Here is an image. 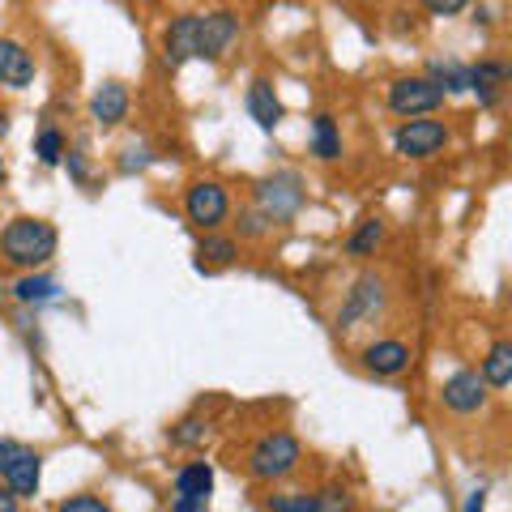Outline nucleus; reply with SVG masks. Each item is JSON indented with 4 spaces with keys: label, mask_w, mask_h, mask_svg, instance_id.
Wrapping results in <instances>:
<instances>
[{
    "label": "nucleus",
    "mask_w": 512,
    "mask_h": 512,
    "mask_svg": "<svg viewBox=\"0 0 512 512\" xmlns=\"http://www.w3.org/2000/svg\"><path fill=\"white\" fill-rule=\"evenodd\" d=\"M0 252L18 269H39L56 256V227L43 218H13L0 235Z\"/></svg>",
    "instance_id": "1"
},
{
    "label": "nucleus",
    "mask_w": 512,
    "mask_h": 512,
    "mask_svg": "<svg viewBox=\"0 0 512 512\" xmlns=\"http://www.w3.org/2000/svg\"><path fill=\"white\" fill-rule=\"evenodd\" d=\"M0 478H5V487L18 495V500L22 495H35L39 478H43V457L18 440H0Z\"/></svg>",
    "instance_id": "2"
},
{
    "label": "nucleus",
    "mask_w": 512,
    "mask_h": 512,
    "mask_svg": "<svg viewBox=\"0 0 512 512\" xmlns=\"http://www.w3.org/2000/svg\"><path fill=\"white\" fill-rule=\"evenodd\" d=\"M252 474L256 478H286L299 466V440L291 431H269L252 444Z\"/></svg>",
    "instance_id": "3"
},
{
    "label": "nucleus",
    "mask_w": 512,
    "mask_h": 512,
    "mask_svg": "<svg viewBox=\"0 0 512 512\" xmlns=\"http://www.w3.org/2000/svg\"><path fill=\"white\" fill-rule=\"evenodd\" d=\"M303 205V184L295 171H282V175H269L256 188V210H261L269 222H291Z\"/></svg>",
    "instance_id": "4"
},
{
    "label": "nucleus",
    "mask_w": 512,
    "mask_h": 512,
    "mask_svg": "<svg viewBox=\"0 0 512 512\" xmlns=\"http://www.w3.org/2000/svg\"><path fill=\"white\" fill-rule=\"evenodd\" d=\"M444 103V90L431 77H397L389 86V107L397 116H427Z\"/></svg>",
    "instance_id": "5"
},
{
    "label": "nucleus",
    "mask_w": 512,
    "mask_h": 512,
    "mask_svg": "<svg viewBox=\"0 0 512 512\" xmlns=\"http://www.w3.org/2000/svg\"><path fill=\"white\" fill-rule=\"evenodd\" d=\"M393 146L406 158H431V154H440L448 146V128L440 120H406L402 128H397Z\"/></svg>",
    "instance_id": "6"
},
{
    "label": "nucleus",
    "mask_w": 512,
    "mask_h": 512,
    "mask_svg": "<svg viewBox=\"0 0 512 512\" xmlns=\"http://www.w3.org/2000/svg\"><path fill=\"white\" fill-rule=\"evenodd\" d=\"M184 210H188V222H197V227L205 231H214L222 218H227L231 210V201H227V188L214 184V180H201V184H192L188 188V197H184Z\"/></svg>",
    "instance_id": "7"
},
{
    "label": "nucleus",
    "mask_w": 512,
    "mask_h": 512,
    "mask_svg": "<svg viewBox=\"0 0 512 512\" xmlns=\"http://www.w3.org/2000/svg\"><path fill=\"white\" fill-rule=\"evenodd\" d=\"M235 39H239V18L235 13L218 9V13H201L197 18V56L201 60H218Z\"/></svg>",
    "instance_id": "8"
},
{
    "label": "nucleus",
    "mask_w": 512,
    "mask_h": 512,
    "mask_svg": "<svg viewBox=\"0 0 512 512\" xmlns=\"http://www.w3.org/2000/svg\"><path fill=\"white\" fill-rule=\"evenodd\" d=\"M384 308V282L376 274H363L355 282V291L346 295L342 303V312H338V325L342 329H355L359 320H376V312Z\"/></svg>",
    "instance_id": "9"
},
{
    "label": "nucleus",
    "mask_w": 512,
    "mask_h": 512,
    "mask_svg": "<svg viewBox=\"0 0 512 512\" xmlns=\"http://www.w3.org/2000/svg\"><path fill=\"white\" fill-rule=\"evenodd\" d=\"M440 397H444V406L453 414H474V410L487 406V384H483L478 372H453L444 380Z\"/></svg>",
    "instance_id": "10"
},
{
    "label": "nucleus",
    "mask_w": 512,
    "mask_h": 512,
    "mask_svg": "<svg viewBox=\"0 0 512 512\" xmlns=\"http://www.w3.org/2000/svg\"><path fill=\"white\" fill-rule=\"evenodd\" d=\"M30 82H35V60H30V52L13 39H0V86L26 90Z\"/></svg>",
    "instance_id": "11"
},
{
    "label": "nucleus",
    "mask_w": 512,
    "mask_h": 512,
    "mask_svg": "<svg viewBox=\"0 0 512 512\" xmlns=\"http://www.w3.org/2000/svg\"><path fill=\"white\" fill-rule=\"evenodd\" d=\"M197 18L201 13H184V18H175L163 35V52H167V64H184L197 56Z\"/></svg>",
    "instance_id": "12"
},
{
    "label": "nucleus",
    "mask_w": 512,
    "mask_h": 512,
    "mask_svg": "<svg viewBox=\"0 0 512 512\" xmlns=\"http://www.w3.org/2000/svg\"><path fill=\"white\" fill-rule=\"evenodd\" d=\"M363 367L376 376H402L410 367V346L406 342H372L363 350Z\"/></svg>",
    "instance_id": "13"
},
{
    "label": "nucleus",
    "mask_w": 512,
    "mask_h": 512,
    "mask_svg": "<svg viewBox=\"0 0 512 512\" xmlns=\"http://www.w3.org/2000/svg\"><path fill=\"white\" fill-rule=\"evenodd\" d=\"M90 116L99 120L103 128L120 124L128 116V90L120 82H103L99 90H94V99H90Z\"/></svg>",
    "instance_id": "14"
},
{
    "label": "nucleus",
    "mask_w": 512,
    "mask_h": 512,
    "mask_svg": "<svg viewBox=\"0 0 512 512\" xmlns=\"http://www.w3.org/2000/svg\"><path fill=\"white\" fill-rule=\"evenodd\" d=\"M248 116L265 128V133H274L278 120H282V103H278V94L274 86L265 82V77H256V82L248 86Z\"/></svg>",
    "instance_id": "15"
},
{
    "label": "nucleus",
    "mask_w": 512,
    "mask_h": 512,
    "mask_svg": "<svg viewBox=\"0 0 512 512\" xmlns=\"http://www.w3.org/2000/svg\"><path fill=\"white\" fill-rule=\"evenodd\" d=\"M214 491V470L205 461H192L175 474V500H192V504H205Z\"/></svg>",
    "instance_id": "16"
},
{
    "label": "nucleus",
    "mask_w": 512,
    "mask_h": 512,
    "mask_svg": "<svg viewBox=\"0 0 512 512\" xmlns=\"http://www.w3.org/2000/svg\"><path fill=\"white\" fill-rule=\"evenodd\" d=\"M504 82H508V64H500V60H478L470 69V90H478V99L487 107L495 103V94H500Z\"/></svg>",
    "instance_id": "17"
},
{
    "label": "nucleus",
    "mask_w": 512,
    "mask_h": 512,
    "mask_svg": "<svg viewBox=\"0 0 512 512\" xmlns=\"http://www.w3.org/2000/svg\"><path fill=\"white\" fill-rule=\"evenodd\" d=\"M483 384L487 389H508L512 384V342H495L487 350V359H483Z\"/></svg>",
    "instance_id": "18"
},
{
    "label": "nucleus",
    "mask_w": 512,
    "mask_h": 512,
    "mask_svg": "<svg viewBox=\"0 0 512 512\" xmlns=\"http://www.w3.org/2000/svg\"><path fill=\"white\" fill-rule=\"evenodd\" d=\"M312 154L320 158V163L342 158V137H338V124H333V116H316L312 120Z\"/></svg>",
    "instance_id": "19"
},
{
    "label": "nucleus",
    "mask_w": 512,
    "mask_h": 512,
    "mask_svg": "<svg viewBox=\"0 0 512 512\" xmlns=\"http://www.w3.org/2000/svg\"><path fill=\"white\" fill-rule=\"evenodd\" d=\"M431 82H436L444 94H461V90H470V69H461V64H453V60H436L431 64Z\"/></svg>",
    "instance_id": "20"
},
{
    "label": "nucleus",
    "mask_w": 512,
    "mask_h": 512,
    "mask_svg": "<svg viewBox=\"0 0 512 512\" xmlns=\"http://www.w3.org/2000/svg\"><path fill=\"white\" fill-rule=\"evenodd\" d=\"M13 295H18V303H47V299L60 295V286L43 274H26L18 286H13Z\"/></svg>",
    "instance_id": "21"
},
{
    "label": "nucleus",
    "mask_w": 512,
    "mask_h": 512,
    "mask_svg": "<svg viewBox=\"0 0 512 512\" xmlns=\"http://www.w3.org/2000/svg\"><path fill=\"white\" fill-rule=\"evenodd\" d=\"M380 239H384V222L380 218H363L346 248H350V256H372L380 248Z\"/></svg>",
    "instance_id": "22"
},
{
    "label": "nucleus",
    "mask_w": 512,
    "mask_h": 512,
    "mask_svg": "<svg viewBox=\"0 0 512 512\" xmlns=\"http://www.w3.org/2000/svg\"><path fill=\"white\" fill-rule=\"evenodd\" d=\"M35 154H39V163H43V167H56V163H60V158H64V137H60V128H52V124L43 128Z\"/></svg>",
    "instance_id": "23"
},
{
    "label": "nucleus",
    "mask_w": 512,
    "mask_h": 512,
    "mask_svg": "<svg viewBox=\"0 0 512 512\" xmlns=\"http://www.w3.org/2000/svg\"><path fill=\"white\" fill-rule=\"evenodd\" d=\"M269 512H325V500L320 495H274Z\"/></svg>",
    "instance_id": "24"
},
{
    "label": "nucleus",
    "mask_w": 512,
    "mask_h": 512,
    "mask_svg": "<svg viewBox=\"0 0 512 512\" xmlns=\"http://www.w3.org/2000/svg\"><path fill=\"white\" fill-rule=\"evenodd\" d=\"M197 256H201V265L210 261V265H231L235 261V244L231 239H201V248H197Z\"/></svg>",
    "instance_id": "25"
},
{
    "label": "nucleus",
    "mask_w": 512,
    "mask_h": 512,
    "mask_svg": "<svg viewBox=\"0 0 512 512\" xmlns=\"http://www.w3.org/2000/svg\"><path fill=\"white\" fill-rule=\"evenodd\" d=\"M205 436H210V427H205L201 419H184L180 427H171V444H184V448H192V444H201Z\"/></svg>",
    "instance_id": "26"
},
{
    "label": "nucleus",
    "mask_w": 512,
    "mask_h": 512,
    "mask_svg": "<svg viewBox=\"0 0 512 512\" xmlns=\"http://www.w3.org/2000/svg\"><path fill=\"white\" fill-rule=\"evenodd\" d=\"M274 222H269L261 210H248L244 218H239V235H248V239H256V235H265Z\"/></svg>",
    "instance_id": "27"
},
{
    "label": "nucleus",
    "mask_w": 512,
    "mask_h": 512,
    "mask_svg": "<svg viewBox=\"0 0 512 512\" xmlns=\"http://www.w3.org/2000/svg\"><path fill=\"white\" fill-rule=\"evenodd\" d=\"M141 167H150V150H146V146H128L124 158H120V171L133 175V171H141Z\"/></svg>",
    "instance_id": "28"
},
{
    "label": "nucleus",
    "mask_w": 512,
    "mask_h": 512,
    "mask_svg": "<svg viewBox=\"0 0 512 512\" xmlns=\"http://www.w3.org/2000/svg\"><path fill=\"white\" fill-rule=\"evenodd\" d=\"M56 512H111L103 500H94V495H73V500H64Z\"/></svg>",
    "instance_id": "29"
},
{
    "label": "nucleus",
    "mask_w": 512,
    "mask_h": 512,
    "mask_svg": "<svg viewBox=\"0 0 512 512\" xmlns=\"http://www.w3.org/2000/svg\"><path fill=\"white\" fill-rule=\"evenodd\" d=\"M423 5L431 9V13H440V18H453V13H461L470 5V0H423Z\"/></svg>",
    "instance_id": "30"
},
{
    "label": "nucleus",
    "mask_w": 512,
    "mask_h": 512,
    "mask_svg": "<svg viewBox=\"0 0 512 512\" xmlns=\"http://www.w3.org/2000/svg\"><path fill=\"white\" fill-rule=\"evenodd\" d=\"M69 171H73V180H77V184H86V163H82V154H77V150L69 154Z\"/></svg>",
    "instance_id": "31"
},
{
    "label": "nucleus",
    "mask_w": 512,
    "mask_h": 512,
    "mask_svg": "<svg viewBox=\"0 0 512 512\" xmlns=\"http://www.w3.org/2000/svg\"><path fill=\"white\" fill-rule=\"evenodd\" d=\"M0 512H18V495H13L9 487L0 491Z\"/></svg>",
    "instance_id": "32"
},
{
    "label": "nucleus",
    "mask_w": 512,
    "mask_h": 512,
    "mask_svg": "<svg viewBox=\"0 0 512 512\" xmlns=\"http://www.w3.org/2000/svg\"><path fill=\"white\" fill-rule=\"evenodd\" d=\"M483 504H487V491H474L466 500V512H483Z\"/></svg>",
    "instance_id": "33"
},
{
    "label": "nucleus",
    "mask_w": 512,
    "mask_h": 512,
    "mask_svg": "<svg viewBox=\"0 0 512 512\" xmlns=\"http://www.w3.org/2000/svg\"><path fill=\"white\" fill-rule=\"evenodd\" d=\"M171 512H205V504H192V500H175Z\"/></svg>",
    "instance_id": "34"
},
{
    "label": "nucleus",
    "mask_w": 512,
    "mask_h": 512,
    "mask_svg": "<svg viewBox=\"0 0 512 512\" xmlns=\"http://www.w3.org/2000/svg\"><path fill=\"white\" fill-rule=\"evenodd\" d=\"M5 133H9V120H5V116H0V137H5Z\"/></svg>",
    "instance_id": "35"
},
{
    "label": "nucleus",
    "mask_w": 512,
    "mask_h": 512,
    "mask_svg": "<svg viewBox=\"0 0 512 512\" xmlns=\"http://www.w3.org/2000/svg\"><path fill=\"white\" fill-rule=\"evenodd\" d=\"M0 184H5V167H0Z\"/></svg>",
    "instance_id": "36"
}]
</instances>
